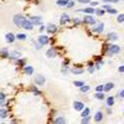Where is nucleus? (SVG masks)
Instances as JSON below:
<instances>
[{
	"instance_id": "1",
	"label": "nucleus",
	"mask_w": 124,
	"mask_h": 124,
	"mask_svg": "<svg viewBox=\"0 0 124 124\" xmlns=\"http://www.w3.org/2000/svg\"><path fill=\"white\" fill-rule=\"evenodd\" d=\"M120 52V46H118V45H116V44H110V45H108L107 46V56H109V57H112L113 55H118Z\"/></svg>"
},
{
	"instance_id": "2",
	"label": "nucleus",
	"mask_w": 124,
	"mask_h": 124,
	"mask_svg": "<svg viewBox=\"0 0 124 124\" xmlns=\"http://www.w3.org/2000/svg\"><path fill=\"white\" fill-rule=\"evenodd\" d=\"M82 23L93 26V25H96V24H97V20H96V17H93V15H91V14H86V15L83 16V19H82Z\"/></svg>"
},
{
	"instance_id": "3",
	"label": "nucleus",
	"mask_w": 124,
	"mask_h": 124,
	"mask_svg": "<svg viewBox=\"0 0 124 124\" xmlns=\"http://www.w3.org/2000/svg\"><path fill=\"white\" fill-rule=\"evenodd\" d=\"M25 19H26V17H25L23 14H16L13 20H14V24H15L17 27H21V24H23V21H24Z\"/></svg>"
},
{
	"instance_id": "4",
	"label": "nucleus",
	"mask_w": 124,
	"mask_h": 124,
	"mask_svg": "<svg viewBox=\"0 0 124 124\" xmlns=\"http://www.w3.org/2000/svg\"><path fill=\"white\" fill-rule=\"evenodd\" d=\"M92 31H93V32H96V34H102L103 31H104V24H103V23H98L96 25H93Z\"/></svg>"
},
{
	"instance_id": "5",
	"label": "nucleus",
	"mask_w": 124,
	"mask_h": 124,
	"mask_svg": "<svg viewBox=\"0 0 124 124\" xmlns=\"http://www.w3.org/2000/svg\"><path fill=\"white\" fill-rule=\"evenodd\" d=\"M21 57H23V55H21V52H20V51H17V50L10 51V56H9V58L11 60V61H16V60L21 58Z\"/></svg>"
},
{
	"instance_id": "6",
	"label": "nucleus",
	"mask_w": 124,
	"mask_h": 124,
	"mask_svg": "<svg viewBox=\"0 0 124 124\" xmlns=\"http://www.w3.org/2000/svg\"><path fill=\"white\" fill-rule=\"evenodd\" d=\"M71 21H72L71 16L68 14H66V13H63V14L61 15V17H60V24L61 25H66L67 23H71Z\"/></svg>"
},
{
	"instance_id": "7",
	"label": "nucleus",
	"mask_w": 124,
	"mask_h": 124,
	"mask_svg": "<svg viewBox=\"0 0 124 124\" xmlns=\"http://www.w3.org/2000/svg\"><path fill=\"white\" fill-rule=\"evenodd\" d=\"M37 41H39V42L42 45V46H46V45L50 44V37H48L47 35H40L39 39H37Z\"/></svg>"
},
{
	"instance_id": "8",
	"label": "nucleus",
	"mask_w": 124,
	"mask_h": 124,
	"mask_svg": "<svg viewBox=\"0 0 124 124\" xmlns=\"http://www.w3.org/2000/svg\"><path fill=\"white\" fill-rule=\"evenodd\" d=\"M57 56V50H56V47H51V48H48L47 51H46V57L47 58H55Z\"/></svg>"
},
{
	"instance_id": "9",
	"label": "nucleus",
	"mask_w": 124,
	"mask_h": 124,
	"mask_svg": "<svg viewBox=\"0 0 124 124\" xmlns=\"http://www.w3.org/2000/svg\"><path fill=\"white\" fill-rule=\"evenodd\" d=\"M30 21L34 25H37V26H41L42 25V17L41 16H30Z\"/></svg>"
},
{
	"instance_id": "10",
	"label": "nucleus",
	"mask_w": 124,
	"mask_h": 124,
	"mask_svg": "<svg viewBox=\"0 0 124 124\" xmlns=\"http://www.w3.org/2000/svg\"><path fill=\"white\" fill-rule=\"evenodd\" d=\"M34 26L35 25L30 21V19H25L24 21H23V24H21V27H24L25 30H32Z\"/></svg>"
},
{
	"instance_id": "11",
	"label": "nucleus",
	"mask_w": 124,
	"mask_h": 124,
	"mask_svg": "<svg viewBox=\"0 0 124 124\" xmlns=\"http://www.w3.org/2000/svg\"><path fill=\"white\" fill-rule=\"evenodd\" d=\"M34 81H35V85L36 86H44L45 85V77L41 76V75H36L35 78H34Z\"/></svg>"
},
{
	"instance_id": "12",
	"label": "nucleus",
	"mask_w": 124,
	"mask_h": 124,
	"mask_svg": "<svg viewBox=\"0 0 124 124\" xmlns=\"http://www.w3.org/2000/svg\"><path fill=\"white\" fill-rule=\"evenodd\" d=\"M102 9H104L106 13H109V14H113V15L117 14V10L114 8H112V5H109V4H103L102 5Z\"/></svg>"
},
{
	"instance_id": "13",
	"label": "nucleus",
	"mask_w": 124,
	"mask_h": 124,
	"mask_svg": "<svg viewBox=\"0 0 124 124\" xmlns=\"http://www.w3.org/2000/svg\"><path fill=\"white\" fill-rule=\"evenodd\" d=\"M73 108H75V110L81 112L82 109L85 108V103L83 102H79V101H75L73 102Z\"/></svg>"
},
{
	"instance_id": "14",
	"label": "nucleus",
	"mask_w": 124,
	"mask_h": 124,
	"mask_svg": "<svg viewBox=\"0 0 124 124\" xmlns=\"http://www.w3.org/2000/svg\"><path fill=\"white\" fill-rule=\"evenodd\" d=\"M118 39H119V36H118L117 32H109V34L107 35V40L109 41V42H116Z\"/></svg>"
},
{
	"instance_id": "15",
	"label": "nucleus",
	"mask_w": 124,
	"mask_h": 124,
	"mask_svg": "<svg viewBox=\"0 0 124 124\" xmlns=\"http://www.w3.org/2000/svg\"><path fill=\"white\" fill-rule=\"evenodd\" d=\"M5 40H6L8 44H13L14 41L16 40V35H14L13 32H8V34L5 35Z\"/></svg>"
},
{
	"instance_id": "16",
	"label": "nucleus",
	"mask_w": 124,
	"mask_h": 124,
	"mask_svg": "<svg viewBox=\"0 0 124 124\" xmlns=\"http://www.w3.org/2000/svg\"><path fill=\"white\" fill-rule=\"evenodd\" d=\"M46 31H47V34H55L57 31V26L54 25V24H47L46 25Z\"/></svg>"
},
{
	"instance_id": "17",
	"label": "nucleus",
	"mask_w": 124,
	"mask_h": 124,
	"mask_svg": "<svg viewBox=\"0 0 124 124\" xmlns=\"http://www.w3.org/2000/svg\"><path fill=\"white\" fill-rule=\"evenodd\" d=\"M24 73L27 75V76H32L34 75V67L29 66V65H25L24 66Z\"/></svg>"
},
{
	"instance_id": "18",
	"label": "nucleus",
	"mask_w": 124,
	"mask_h": 124,
	"mask_svg": "<svg viewBox=\"0 0 124 124\" xmlns=\"http://www.w3.org/2000/svg\"><path fill=\"white\" fill-rule=\"evenodd\" d=\"M94 10H96V8L91 6V8H85V9H81V10H78V11H79V13H85V14H91V15H93V14H94Z\"/></svg>"
},
{
	"instance_id": "19",
	"label": "nucleus",
	"mask_w": 124,
	"mask_h": 124,
	"mask_svg": "<svg viewBox=\"0 0 124 124\" xmlns=\"http://www.w3.org/2000/svg\"><path fill=\"white\" fill-rule=\"evenodd\" d=\"M0 56H1L3 58H9V56H10V51H9V48H8V47L1 48V51H0Z\"/></svg>"
},
{
	"instance_id": "20",
	"label": "nucleus",
	"mask_w": 124,
	"mask_h": 124,
	"mask_svg": "<svg viewBox=\"0 0 124 124\" xmlns=\"http://www.w3.org/2000/svg\"><path fill=\"white\" fill-rule=\"evenodd\" d=\"M102 120H103V112L98 110L96 114H94V122L99 123V122H102Z\"/></svg>"
},
{
	"instance_id": "21",
	"label": "nucleus",
	"mask_w": 124,
	"mask_h": 124,
	"mask_svg": "<svg viewBox=\"0 0 124 124\" xmlns=\"http://www.w3.org/2000/svg\"><path fill=\"white\" fill-rule=\"evenodd\" d=\"M114 88V83H112V82H108V83L104 85V88H103V92H109Z\"/></svg>"
},
{
	"instance_id": "22",
	"label": "nucleus",
	"mask_w": 124,
	"mask_h": 124,
	"mask_svg": "<svg viewBox=\"0 0 124 124\" xmlns=\"http://www.w3.org/2000/svg\"><path fill=\"white\" fill-rule=\"evenodd\" d=\"M54 123H56V124H65V123H66V119L62 117V116H58V117L55 118Z\"/></svg>"
},
{
	"instance_id": "23",
	"label": "nucleus",
	"mask_w": 124,
	"mask_h": 124,
	"mask_svg": "<svg viewBox=\"0 0 124 124\" xmlns=\"http://www.w3.org/2000/svg\"><path fill=\"white\" fill-rule=\"evenodd\" d=\"M8 116H9V113H8V109L6 108H0V118H8Z\"/></svg>"
},
{
	"instance_id": "24",
	"label": "nucleus",
	"mask_w": 124,
	"mask_h": 124,
	"mask_svg": "<svg viewBox=\"0 0 124 124\" xmlns=\"http://www.w3.org/2000/svg\"><path fill=\"white\" fill-rule=\"evenodd\" d=\"M89 113H91V109H89L88 107H85L83 109L81 110V117H82V118L87 117V116H89Z\"/></svg>"
},
{
	"instance_id": "25",
	"label": "nucleus",
	"mask_w": 124,
	"mask_h": 124,
	"mask_svg": "<svg viewBox=\"0 0 124 124\" xmlns=\"http://www.w3.org/2000/svg\"><path fill=\"white\" fill-rule=\"evenodd\" d=\"M70 72H72L73 75H82L83 73V68H71Z\"/></svg>"
},
{
	"instance_id": "26",
	"label": "nucleus",
	"mask_w": 124,
	"mask_h": 124,
	"mask_svg": "<svg viewBox=\"0 0 124 124\" xmlns=\"http://www.w3.org/2000/svg\"><path fill=\"white\" fill-rule=\"evenodd\" d=\"M104 93H103V92H96V94H94V98L96 99H98V101H103V99H104Z\"/></svg>"
},
{
	"instance_id": "27",
	"label": "nucleus",
	"mask_w": 124,
	"mask_h": 124,
	"mask_svg": "<svg viewBox=\"0 0 124 124\" xmlns=\"http://www.w3.org/2000/svg\"><path fill=\"white\" fill-rule=\"evenodd\" d=\"M104 13H106V10L102 9V8H96V10H94V14H96L97 16H102Z\"/></svg>"
},
{
	"instance_id": "28",
	"label": "nucleus",
	"mask_w": 124,
	"mask_h": 124,
	"mask_svg": "<svg viewBox=\"0 0 124 124\" xmlns=\"http://www.w3.org/2000/svg\"><path fill=\"white\" fill-rule=\"evenodd\" d=\"M114 102H116V99H114V97H108L107 98V107H113V104H114Z\"/></svg>"
},
{
	"instance_id": "29",
	"label": "nucleus",
	"mask_w": 124,
	"mask_h": 124,
	"mask_svg": "<svg viewBox=\"0 0 124 124\" xmlns=\"http://www.w3.org/2000/svg\"><path fill=\"white\" fill-rule=\"evenodd\" d=\"M31 91H32V93H34V96H35V97L41 96V91H39L36 86H32V87H31Z\"/></svg>"
},
{
	"instance_id": "30",
	"label": "nucleus",
	"mask_w": 124,
	"mask_h": 124,
	"mask_svg": "<svg viewBox=\"0 0 124 124\" xmlns=\"http://www.w3.org/2000/svg\"><path fill=\"white\" fill-rule=\"evenodd\" d=\"M94 66H96V70H101V68H102V66H103V60H102L101 57L97 58V63H96Z\"/></svg>"
},
{
	"instance_id": "31",
	"label": "nucleus",
	"mask_w": 124,
	"mask_h": 124,
	"mask_svg": "<svg viewBox=\"0 0 124 124\" xmlns=\"http://www.w3.org/2000/svg\"><path fill=\"white\" fill-rule=\"evenodd\" d=\"M79 91H81L82 93H87V92H89V91H91V87H89V86H87V85H83L82 87H79Z\"/></svg>"
},
{
	"instance_id": "32",
	"label": "nucleus",
	"mask_w": 124,
	"mask_h": 124,
	"mask_svg": "<svg viewBox=\"0 0 124 124\" xmlns=\"http://www.w3.org/2000/svg\"><path fill=\"white\" fill-rule=\"evenodd\" d=\"M68 1H70V0H57L56 4H57L58 6H67Z\"/></svg>"
},
{
	"instance_id": "33",
	"label": "nucleus",
	"mask_w": 124,
	"mask_h": 124,
	"mask_svg": "<svg viewBox=\"0 0 124 124\" xmlns=\"http://www.w3.org/2000/svg\"><path fill=\"white\" fill-rule=\"evenodd\" d=\"M26 39H27L26 34H17L16 35V40H19V41H25Z\"/></svg>"
},
{
	"instance_id": "34",
	"label": "nucleus",
	"mask_w": 124,
	"mask_h": 124,
	"mask_svg": "<svg viewBox=\"0 0 124 124\" xmlns=\"http://www.w3.org/2000/svg\"><path fill=\"white\" fill-rule=\"evenodd\" d=\"M91 119H92V117H91V116L83 117V118L81 119V123H82V124H87V123H89V122H91Z\"/></svg>"
},
{
	"instance_id": "35",
	"label": "nucleus",
	"mask_w": 124,
	"mask_h": 124,
	"mask_svg": "<svg viewBox=\"0 0 124 124\" xmlns=\"http://www.w3.org/2000/svg\"><path fill=\"white\" fill-rule=\"evenodd\" d=\"M31 42H32V45L35 46V48H36V50H40V48H42V45H41V44L39 42V41H35V40H32V41H31Z\"/></svg>"
},
{
	"instance_id": "36",
	"label": "nucleus",
	"mask_w": 124,
	"mask_h": 124,
	"mask_svg": "<svg viewBox=\"0 0 124 124\" xmlns=\"http://www.w3.org/2000/svg\"><path fill=\"white\" fill-rule=\"evenodd\" d=\"M94 71H96V66H94V63H93V62H91L89 66H88V72H89V73H93Z\"/></svg>"
},
{
	"instance_id": "37",
	"label": "nucleus",
	"mask_w": 124,
	"mask_h": 124,
	"mask_svg": "<svg viewBox=\"0 0 124 124\" xmlns=\"http://www.w3.org/2000/svg\"><path fill=\"white\" fill-rule=\"evenodd\" d=\"M117 21H118L119 24H123V23H124V14H119V15H118Z\"/></svg>"
},
{
	"instance_id": "38",
	"label": "nucleus",
	"mask_w": 124,
	"mask_h": 124,
	"mask_svg": "<svg viewBox=\"0 0 124 124\" xmlns=\"http://www.w3.org/2000/svg\"><path fill=\"white\" fill-rule=\"evenodd\" d=\"M119 1H120V0H103V3H104V4H117Z\"/></svg>"
},
{
	"instance_id": "39",
	"label": "nucleus",
	"mask_w": 124,
	"mask_h": 124,
	"mask_svg": "<svg viewBox=\"0 0 124 124\" xmlns=\"http://www.w3.org/2000/svg\"><path fill=\"white\" fill-rule=\"evenodd\" d=\"M72 23H73L75 25H78V24H81V23H82V20H81V19H78V17H72Z\"/></svg>"
},
{
	"instance_id": "40",
	"label": "nucleus",
	"mask_w": 124,
	"mask_h": 124,
	"mask_svg": "<svg viewBox=\"0 0 124 124\" xmlns=\"http://www.w3.org/2000/svg\"><path fill=\"white\" fill-rule=\"evenodd\" d=\"M66 8H68V9H72V8H75V0H70Z\"/></svg>"
},
{
	"instance_id": "41",
	"label": "nucleus",
	"mask_w": 124,
	"mask_h": 124,
	"mask_svg": "<svg viewBox=\"0 0 124 124\" xmlns=\"http://www.w3.org/2000/svg\"><path fill=\"white\" fill-rule=\"evenodd\" d=\"M83 85H85L83 81H75V86H76V87H82Z\"/></svg>"
},
{
	"instance_id": "42",
	"label": "nucleus",
	"mask_w": 124,
	"mask_h": 124,
	"mask_svg": "<svg viewBox=\"0 0 124 124\" xmlns=\"http://www.w3.org/2000/svg\"><path fill=\"white\" fill-rule=\"evenodd\" d=\"M103 88H104V85H98L96 87V92H103Z\"/></svg>"
},
{
	"instance_id": "43",
	"label": "nucleus",
	"mask_w": 124,
	"mask_h": 124,
	"mask_svg": "<svg viewBox=\"0 0 124 124\" xmlns=\"http://www.w3.org/2000/svg\"><path fill=\"white\" fill-rule=\"evenodd\" d=\"M62 68H70L68 67V60H65L62 62Z\"/></svg>"
},
{
	"instance_id": "44",
	"label": "nucleus",
	"mask_w": 124,
	"mask_h": 124,
	"mask_svg": "<svg viewBox=\"0 0 124 124\" xmlns=\"http://www.w3.org/2000/svg\"><path fill=\"white\" fill-rule=\"evenodd\" d=\"M77 1H78L79 4H89L92 0H77Z\"/></svg>"
},
{
	"instance_id": "45",
	"label": "nucleus",
	"mask_w": 124,
	"mask_h": 124,
	"mask_svg": "<svg viewBox=\"0 0 124 124\" xmlns=\"http://www.w3.org/2000/svg\"><path fill=\"white\" fill-rule=\"evenodd\" d=\"M98 5H99L98 1H91V6H93V8H96V6H98Z\"/></svg>"
},
{
	"instance_id": "46",
	"label": "nucleus",
	"mask_w": 124,
	"mask_h": 124,
	"mask_svg": "<svg viewBox=\"0 0 124 124\" xmlns=\"http://www.w3.org/2000/svg\"><path fill=\"white\" fill-rule=\"evenodd\" d=\"M6 97H5V94H4V93L3 92H0V102H1V101H4Z\"/></svg>"
},
{
	"instance_id": "47",
	"label": "nucleus",
	"mask_w": 124,
	"mask_h": 124,
	"mask_svg": "<svg viewBox=\"0 0 124 124\" xmlns=\"http://www.w3.org/2000/svg\"><path fill=\"white\" fill-rule=\"evenodd\" d=\"M45 30H46V26H45V25H41V27H40V32L42 34V32H44Z\"/></svg>"
},
{
	"instance_id": "48",
	"label": "nucleus",
	"mask_w": 124,
	"mask_h": 124,
	"mask_svg": "<svg viewBox=\"0 0 124 124\" xmlns=\"http://www.w3.org/2000/svg\"><path fill=\"white\" fill-rule=\"evenodd\" d=\"M118 71L120 72V73H123V72H124V65H123V66H120V67L118 68Z\"/></svg>"
},
{
	"instance_id": "49",
	"label": "nucleus",
	"mask_w": 124,
	"mask_h": 124,
	"mask_svg": "<svg viewBox=\"0 0 124 124\" xmlns=\"http://www.w3.org/2000/svg\"><path fill=\"white\" fill-rule=\"evenodd\" d=\"M119 96H120V98H124V89H122L119 92Z\"/></svg>"
},
{
	"instance_id": "50",
	"label": "nucleus",
	"mask_w": 124,
	"mask_h": 124,
	"mask_svg": "<svg viewBox=\"0 0 124 124\" xmlns=\"http://www.w3.org/2000/svg\"><path fill=\"white\" fill-rule=\"evenodd\" d=\"M0 106H1V107H5V106H6V102H5V99L0 102Z\"/></svg>"
},
{
	"instance_id": "51",
	"label": "nucleus",
	"mask_w": 124,
	"mask_h": 124,
	"mask_svg": "<svg viewBox=\"0 0 124 124\" xmlns=\"http://www.w3.org/2000/svg\"><path fill=\"white\" fill-rule=\"evenodd\" d=\"M107 113H108V114H112V109H110V107H107Z\"/></svg>"
},
{
	"instance_id": "52",
	"label": "nucleus",
	"mask_w": 124,
	"mask_h": 124,
	"mask_svg": "<svg viewBox=\"0 0 124 124\" xmlns=\"http://www.w3.org/2000/svg\"><path fill=\"white\" fill-rule=\"evenodd\" d=\"M122 1H124V0H122Z\"/></svg>"
},
{
	"instance_id": "53",
	"label": "nucleus",
	"mask_w": 124,
	"mask_h": 124,
	"mask_svg": "<svg viewBox=\"0 0 124 124\" xmlns=\"http://www.w3.org/2000/svg\"><path fill=\"white\" fill-rule=\"evenodd\" d=\"M123 114H124V112H123Z\"/></svg>"
}]
</instances>
